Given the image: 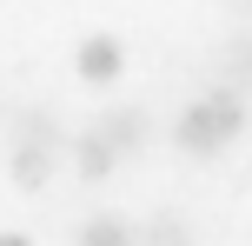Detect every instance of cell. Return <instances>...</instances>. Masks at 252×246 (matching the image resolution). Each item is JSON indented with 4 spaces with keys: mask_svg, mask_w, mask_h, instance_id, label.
Segmentation results:
<instances>
[{
    "mask_svg": "<svg viewBox=\"0 0 252 246\" xmlns=\"http://www.w3.org/2000/svg\"><path fill=\"white\" fill-rule=\"evenodd\" d=\"M73 153H80V173H87V180H100V173H113V160H120L106 133H87V140H80Z\"/></svg>",
    "mask_w": 252,
    "mask_h": 246,
    "instance_id": "5",
    "label": "cell"
},
{
    "mask_svg": "<svg viewBox=\"0 0 252 246\" xmlns=\"http://www.w3.org/2000/svg\"><path fill=\"white\" fill-rule=\"evenodd\" d=\"M120 67H126V53H120L113 34H93L87 47H80V73H87V80H113Z\"/></svg>",
    "mask_w": 252,
    "mask_h": 246,
    "instance_id": "3",
    "label": "cell"
},
{
    "mask_svg": "<svg viewBox=\"0 0 252 246\" xmlns=\"http://www.w3.org/2000/svg\"><path fill=\"white\" fill-rule=\"evenodd\" d=\"M80 246H133V233L120 220H87L80 226Z\"/></svg>",
    "mask_w": 252,
    "mask_h": 246,
    "instance_id": "6",
    "label": "cell"
},
{
    "mask_svg": "<svg viewBox=\"0 0 252 246\" xmlns=\"http://www.w3.org/2000/svg\"><path fill=\"white\" fill-rule=\"evenodd\" d=\"M13 180H20L27 193H40V186L53 180V146H40V140H27V146H13Z\"/></svg>",
    "mask_w": 252,
    "mask_h": 246,
    "instance_id": "2",
    "label": "cell"
},
{
    "mask_svg": "<svg viewBox=\"0 0 252 246\" xmlns=\"http://www.w3.org/2000/svg\"><path fill=\"white\" fill-rule=\"evenodd\" d=\"M0 246H33V240H27V233H0Z\"/></svg>",
    "mask_w": 252,
    "mask_h": 246,
    "instance_id": "7",
    "label": "cell"
},
{
    "mask_svg": "<svg viewBox=\"0 0 252 246\" xmlns=\"http://www.w3.org/2000/svg\"><path fill=\"white\" fill-rule=\"evenodd\" d=\"M173 246H186V240H173Z\"/></svg>",
    "mask_w": 252,
    "mask_h": 246,
    "instance_id": "8",
    "label": "cell"
},
{
    "mask_svg": "<svg viewBox=\"0 0 252 246\" xmlns=\"http://www.w3.org/2000/svg\"><path fill=\"white\" fill-rule=\"evenodd\" d=\"M239 127H246L239 93H206V100H192L186 113H179V146H186V153H199V160H213Z\"/></svg>",
    "mask_w": 252,
    "mask_h": 246,
    "instance_id": "1",
    "label": "cell"
},
{
    "mask_svg": "<svg viewBox=\"0 0 252 246\" xmlns=\"http://www.w3.org/2000/svg\"><path fill=\"white\" fill-rule=\"evenodd\" d=\"M100 133L113 140V153H126V146L146 140V113H139V106H120V113H106V120H100Z\"/></svg>",
    "mask_w": 252,
    "mask_h": 246,
    "instance_id": "4",
    "label": "cell"
}]
</instances>
